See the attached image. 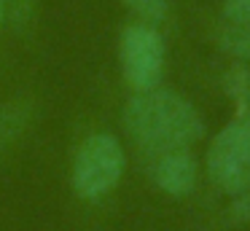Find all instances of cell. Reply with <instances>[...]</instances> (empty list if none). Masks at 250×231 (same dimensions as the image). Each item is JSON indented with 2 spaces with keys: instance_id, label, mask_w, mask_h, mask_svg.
<instances>
[{
  "instance_id": "6da1fadb",
  "label": "cell",
  "mask_w": 250,
  "mask_h": 231,
  "mask_svg": "<svg viewBox=\"0 0 250 231\" xmlns=\"http://www.w3.org/2000/svg\"><path fill=\"white\" fill-rule=\"evenodd\" d=\"M124 129L146 153L188 150L205 134V121L186 97L169 89L137 91L124 105Z\"/></svg>"
},
{
  "instance_id": "7a4b0ae2",
  "label": "cell",
  "mask_w": 250,
  "mask_h": 231,
  "mask_svg": "<svg viewBox=\"0 0 250 231\" xmlns=\"http://www.w3.org/2000/svg\"><path fill=\"white\" fill-rule=\"evenodd\" d=\"M126 167L121 143L108 132H94L81 143L70 169L73 191L81 199H100L119 186Z\"/></svg>"
},
{
  "instance_id": "3957f363",
  "label": "cell",
  "mask_w": 250,
  "mask_h": 231,
  "mask_svg": "<svg viewBox=\"0 0 250 231\" xmlns=\"http://www.w3.org/2000/svg\"><path fill=\"white\" fill-rule=\"evenodd\" d=\"M207 175L221 191L234 196L250 188V113L215 134L207 150Z\"/></svg>"
},
{
  "instance_id": "277c9868",
  "label": "cell",
  "mask_w": 250,
  "mask_h": 231,
  "mask_svg": "<svg viewBox=\"0 0 250 231\" xmlns=\"http://www.w3.org/2000/svg\"><path fill=\"white\" fill-rule=\"evenodd\" d=\"M121 70L135 91H151L162 81L164 41L159 30L146 21H132L121 32Z\"/></svg>"
},
{
  "instance_id": "5b68a950",
  "label": "cell",
  "mask_w": 250,
  "mask_h": 231,
  "mask_svg": "<svg viewBox=\"0 0 250 231\" xmlns=\"http://www.w3.org/2000/svg\"><path fill=\"white\" fill-rule=\"evenodd\" d=\"M151 177L169 196H188L199 180V167L188 150H169V153L156 156Z\"/></svg>"
},
{
  "instance_id": "8992f818",
  "label": "cell",
  "mask_w": 250,
  "mask_h": 231,
  "mask_svg": "<svg viewBox=\"0 0 250 231\" xmlns=\"http://www.w3.org/2000/svg\"><path fill=\"white\" fill-rule=\"evenodd\" d=\"M33 118V100L30 97H14L6 105H0V153H6L27 129Z\"/></svg>"
},
{
  "instance_id": "52a82bcc",
  "label": "cell",
  "mask_w": 250,
  "mask_h": 231,
  "mask_svg": "<svg viewBox=\"0 0 250 231\" xmlns=\"http://www.w3.org/2000/svg\"><path fill=\"white\" fill-rule=\"evenodd\" d=\"M218 46L229 54V57H237L242 62H250V27L248 24H226L218 30Z\"/></svg>"
},
{
  "instance_id": "ba28073f",
  "label": "cell",
  "mask_w": 250,
  "mask_h": 231,
  "mask_svg": "<svg viewBox=\"0 0 250 231\" xmlns=\"http://www.w3.org/2000/svg\"><path fill=\"white\" fill-rule=\"evenodd\" d=\"M221 86L239 105H250V64H234L223 73Z\"/></svg>"
},
{
  "instance_id": "9c48e42d",
  "label": "cell",
  "mask_w": 250,
  "mask_h": 231,
  "mask_svg": "<svg viewBox=\"0 0 250 231\" xmlns=\"http://www.w3.org/2000/svg\"><path fill=\"white\" fill-rule=\"evenodd\" d=\"M129 11H135L146 24H162L167 19V11H169V0H121Z\"/></svg>"
},
{
  "instance_id": "30bf717a",
  "label": "cell",
  "mask_w": 250,
  "mask_h": 231,
  "mask_svg": "<svg viewBox=\"0 0 250 231\" xmlns=\"http://www.w3.org/2000/svg\"><path fill=\"white\" fill-rule=\"evenodd\" d=\"M6 14L17 32H27L35 16V0H6Z\"/></svg>"
},
{
  "instance_id": "8fae6325",
  "label": "cell",
  "mask_w": 250,
  "mask_h": 231,
  "mask_svg": "<svg viewBox=\"0 0 250 231\" xmlns=\"http://www.w3.org/2000/svg\"><path fill=\"white\" fill-rule=\"evenodd\" d=\"M226 218L231 223H250V188L234 196V202L226 210Z\"/></svg>"
},
{
  "instance_id": "7c38bea8",
  "label": "cell",
  "mask_w": 250,
  "mask_h": 231,
  "mask_svg": "<svg viewBox=\"0 0 250 231\" xmlns=\"http://www.w3.org/2000/svg\"><path fill=\"white\" fill-rule=\"evenodd\" d=\"M223 16L231 24H248L250 27V0H226L223 3Z\"/></svg>"
},
{
  "instance_id": "4fadbf2b",
  "label": "cell",
  "mask_w": 250,
  "mask_h": 231,
  "mask_svg": "<svg viewBox=\"0 0 250 231\" xmlns=\"http://www.w3.org/2000/svg\"><path fill=\"white\" fill-rule=\"evenodd\" d=\"M3 19H6V0H0V24H3Z\"/></svg>"
}]
</instances>
